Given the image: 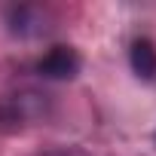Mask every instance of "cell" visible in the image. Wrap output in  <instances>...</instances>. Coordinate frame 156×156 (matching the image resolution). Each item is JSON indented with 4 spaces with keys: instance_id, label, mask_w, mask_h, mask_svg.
Returning <instances> with one entry per match:
<instances>
[{
    "instance_id": "1",
    "label": "cell",
    "mask_w": 156,
    "mask_h": 156,
    "mask_svg": "<svg viewBox=\"0 0 156 156\" xmlns=\"http://www.w3.org/2000/svg\"><path fill=\"white\" fill-rule=\"evenodd\" d=\"M46 110V101H40L37 92H22L0 98V132H19L28 122L40 119Z\"/></svg>"
},
{
    "instance_id": "3",
    "label": "cell",
    "mask_w": 156,
    "mask_h": 156,
    "mask_svg": "<svg viewBox=\"0 0 156 156\" xmlns=\"http://www.w3.org/2000/svg\"><path fill=\"white\" fill-rule=\"evenodd\" d=\"M129 64L141 80H156V46L147 37H138L129 49Z\"/></svg>"
},
{
    "instance_id": "2",
    "label": "cell",
    "mask_w": 156,
    "mask_h": 156,
    "mask_svg": "<svg viewBox=\"0 0 156 156\" xmlns=\"http://www.w3.org/2000/svg\"><path fill=\"white\" fill-rule=\"evenodd\" d=\"M80 52L73 46H52L40 61H37V73L46 76V80H73L80 73Z\"/></svg>"
},
{
    "instance_id": "4",
    "label": "cell",
    "mask_w": 156,
    "mask_h": 156,
    "mask_svg": "<svg viewBox=\"0 0 156 156\" xmlns=\"http://www.w3.org/2000/svg\"><path fill=\"white\" fill-rule=\"evenodd\" d=\"M40 156H83L80 150H70V147H55V150H46Z\"/></svg>"
}]
</instances>
